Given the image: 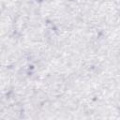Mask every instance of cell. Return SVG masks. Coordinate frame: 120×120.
<instances>
[]
</instances>
